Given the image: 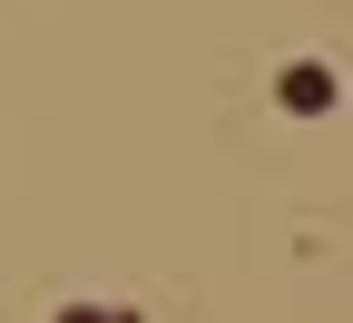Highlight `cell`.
I'll list each match as a JSON object with an SVG mask.
<instances>
[{
    "mask_svg": "<svg viewBox=\"0 0 353 323\" xmlns=\"http://www.w3.org/2000/svg\"><path fill=\"white\" fill-rule=\"evenodd\" d=\"M50 323H138V313H108V304H59Z\"/></svg>",
    "mask_w": 353,
    "mask_h": 323,
    "instance_id": "2",
    "label": "cell"
},
{
    "mask_svg": "<svg viewBox=\"0 0 353 323\" xmlns=\"http://www.w3.org/2000/svg\"><path fill=\"white\" fill-rule=\"evenodd\" d=\"M275 108H285V118H334V108H343V79H334L324 59H285V69H275Z\"/></svg>",
    "mask_w": 353,
    "mask_h": 323,
    "instance_id": "1",
    "label": "cell"
}]
</instances>
